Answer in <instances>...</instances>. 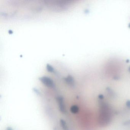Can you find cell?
Listing matches in <instances>:
<instances>
[{
  "label": "cell",
  "mask_w": 130,
  "mask_h": 130,
  "mask_svg": "<svg viewBox=\"0 0 130 130\" xmlns=\"http://www.w3.org/2000/svg\"><path fill=\"white\" fill-rule=\"evenodd\" d=\"M127 106L130 108V101H128V102H127Z\"/></svg>",
  "instance_id": "8992f818"
},
{
  "label": "cell",
  "mask_w": 130,
  "mask_h": 130,
  "mask_svg": "<svg viewBox=\"0 0 130 130\" xmlns=\"http://www.w3.org/2000/svg\"><path fill=\"white\" fill-rule=\"evenodd\" d=\"M65 80L67 83L70 84L71 86L73 85L74 84V81L72 77H67L66 79H65Z\"/></svg>",
  "instance_id": "5b68a950"
},
{
  "label": "cell",
  "mask_w": 130,
  "mask_h": 130,
  "mask_svg": "<svg viewBox=\"0 0 130 130\" xmlns=\"http://www.w3.org/2000/svg\"><path fill=\"white\" fill-rule=\"evenodd\" d=\"M57 102L61 112L65 113L66 112V107L63 99L61 96H58L57 98Z\"/></svg>",
  "instance_id": "7a4b0ae2"
},
{
  "label": "cell",
  "mask_w": 130,
  "mask_h": 130,
  "mask_svg": "<svg viewBox=\"0 0 130 130\" xmlns=\"http://www.w3.org/2000/svg\"><path fill=\"white\" fill-rule=\"evenodd\" d=\"M71 112L72 113L76 114L79 111V108L78 106L76 105H73L71 107L70 109Z\"/></svg>",
  "instance_id": "277c9868"
},
{
  "label": "cell",
  "mask_w": 130,
  "mask_h": 130,
  "mask_svg": "<svg viewBox=\"0 0 130 130\" xmlns=\"http://www.w3.org/2000/svg\"><path fill=\"white\" fill-rule=\"evenodd\" d=\"M40 80L42 83H43L47 87L52 88L55 87V84L54 82L50 78L44 77L40 78Z\"/></svg>",
  "instance_id": "6da1fadb"
},
{
  "label": "cell",
  "mask_w": 130,
  "mask_h": 130,
  "mask_svg": "<svg viewBox=\"0 0 130 130\" xmlns=\"http://www.w3.org/2000/svg\"><path fill=\"white\" fill-rule=\"evenodd\" d=\"M35 91L36 92V93L38 94V95H39V94H40L39 91L38 90H35Z\"/></svg>",
  "instance_id": "52a82bcc"
},
{
  "label": "cell",
  "mask_w": 130,
  "mask_h": 130,
  "mask_svg": "<svg viewBox=\"0 0 130 130\" xmlns=\"http://www.w3.org/2000/svg\"><path fill=\"white\" fill-rule=\"evenodd\" d=\"M60 122L61 125L63 128V130H69L67 125V123L63 119H61Z\"/></svg>",
  "instance_id": "3957f363"
},
{
  "label": "cell",
  "mask_w": 130,
  "mask_h": 130,
  "mask_svg": "<svg viewBox=\"0 0 130 130\" xmlns=\"http://www.w3.org/2000/svg\"><path fill=\"white\" fill-rule=\"evenodd\" d=\"M7 130H13V129L11 127H8L7 128Z\"/></svg>",
  "instance_id": "ba28073f"
}]
</instances>
